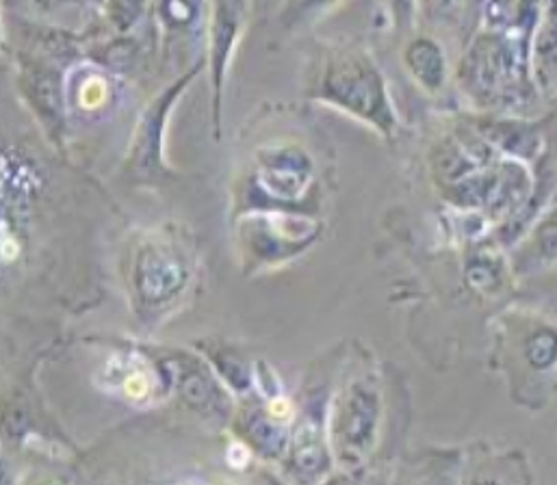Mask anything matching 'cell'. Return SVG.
<instances>
[{
  "label": "cell",
  "instance_id": "1",
  "mask_svg": "<svg viewBox=\"0 0 557 485\" xmlns=\"http://www.w3.org/2000/svg\"><path fill=\"white\" fill-rule=\"evenodd\" d=\"M377 423L375 395L364 386H354L338 412V453L345 464H358L369 453Z\"/></svg>",
  "mask_w": 557,
  "mask_h": 485
},
{
  "label": "cell",
  "instance_id": "2",
  "mask_svg": "<svg viewBox=\"0 0 557 485\" xmlns=\"http://www.w3.org/2000/svg\"><path fill=\"white\" fill-rule=\"evenodd\" d=\"M473 485H530V482H528L525 475L523 477H508V480H504L499 475H491V477L478 480Z\"/></svg>",
  "mask_w": 557,
  "mask_h": 485
}]
</instances>
